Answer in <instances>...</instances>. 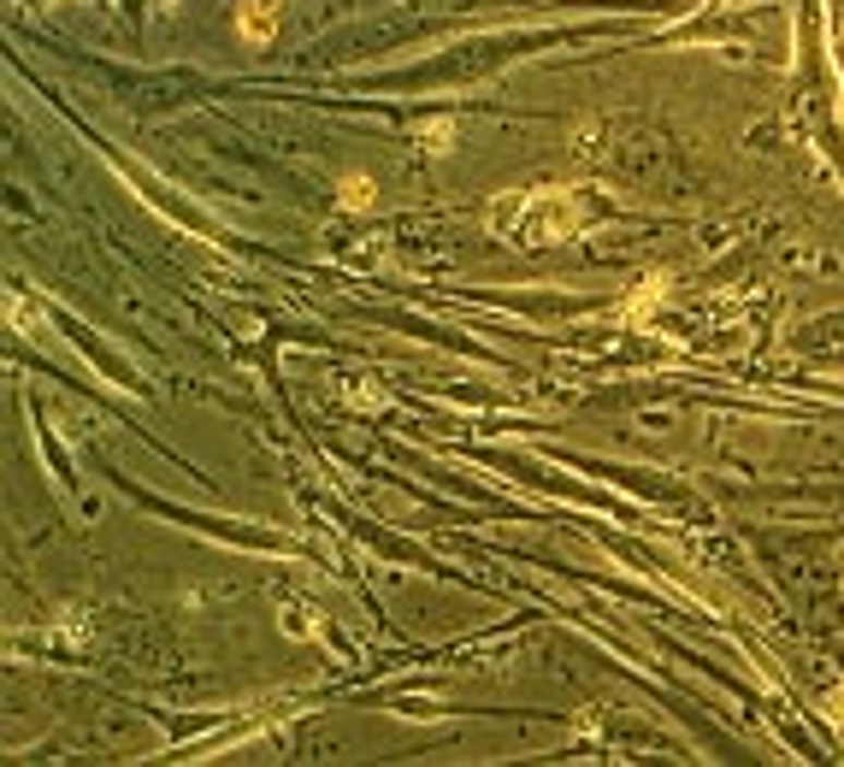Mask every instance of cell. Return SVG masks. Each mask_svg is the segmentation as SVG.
Masks as SVG:
<instances>
[{"label":"cell","instance_id":"6da1fadb","mask_svg":"<svg viewBox=\"0 0 844 767\" xmlns=\"http://www.w3.org/2000/svg\"><path fill=\"white\" fill-rule=\"evenodd\" d=\"M833 48H839V71H844V0H833Z\"/></svg>","mask_w":844,"mask_h":767}]
</instances>
